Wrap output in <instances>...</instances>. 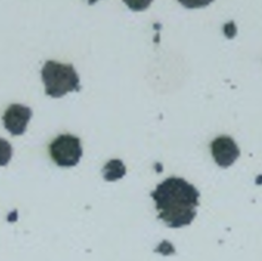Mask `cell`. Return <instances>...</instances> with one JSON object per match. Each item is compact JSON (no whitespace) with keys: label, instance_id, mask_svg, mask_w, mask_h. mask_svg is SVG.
I'll return each mask as SVG.
<instances>
[{"label":"cell","instance_id":"1","mask_svg":"<svg viewBox=\"0 0 262 261\" xmlns=\"http://www.w3.org/2000/svg\"><path fill=\"white\" fill-rule=\"evenodd\" d=\"M198 189L182 178L164 180L151 191L158 210V217L169 228L180 229L189 225L197 215L199 206Z\"/></svg>","mask_w":262,"mask_h":261},{"label":"cell","instance_id":"2","mask_svg":"<svg viewBox=\"0 0 262 261\" xmlns=\"http://www.w3.org/2000/svg\"><path fill=\"white\" fill-rule=\"evenodd\" d=\"M41 78L46 87V94L60 98L70 92L81 90L80 76L72 64L47 61L41 69Z\"/></svg>","mask_w":262,"mask_h":261},{"label":"cell","instance_id":"3","mask_svg":"<svg viewBox=\"0 0 262 261\" xmlns=\"http://www.w3.org/2000/svg\"><path fill=\"white\" fill-rule=\"evenodd\" d=\"M49 151L52 160L63 168L74 167L83 156L81 139L71 134L58 136L50 144Z\"/></svg>","mask_w":262,"mask_h":261},{"label":"cell","instance_id":"4","mask_svg":"<svg viewBox=\"0 0 262 261\" xmlns=\"http://www.w3.org/2000/svg\"><path fill=\"white\" fill-rule=\"evenodd\" d=\"M211 153L214 161L221 168H229L237 160L241 150L231 136L222 135L211 143Z\"/></svg>","mask_w":262,"mask_h":261},{"label":"cell","instance_id":"5","mask_svg":"<svg viewBox=\"0 0 262 261\" xmlns=\"http://www.w3.org/2000/svg\"><path fill=\"white\" fill-rule=\"evenodd\" d=\"M33 116V111L31 108L23 106V104H11L4 115L5 127L12 135H22L24 134L29 122Z\"/></svg>","mask_w":262,"mask_h":261},{"label":"cell","instance_id":"6","mask_svg":"<svg viewBox=\"0 0 262 261\" xmlns=\"http://www.w3.org/2000/svg\"><path fill=\"white\" fill-rule=\"evenodd\" d=\"M103 178L106 181L113 182L123 178L126 173V168L124 163L119 159L110 160L106 165L103 167L102 170Z\"/></svg>","mask_w":262,"mask_h":261},{"label":"cell","instance_id":"7","mask_svg":"<svg viewBox=\"0 0 262 261\" xmlns=\"http://www.w3.org/2000/svg\"><path fill=\"white\" fill-rule=\"evenodd\" d=\"M12 157V146L4 138H0V167L8 164Z\"/></svg>","mask_w":262,"mask_h":261}]
</instances>
